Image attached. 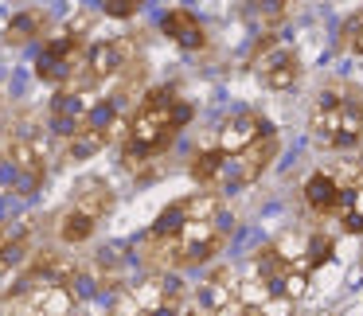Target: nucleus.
<instances>
[{"instance_id":"nucleus-1","label":"nucleus","mask_w":363,"mask_h":316,"mask_svg":"<svg viewBox=\"0 0 363 316\" xmlns=\"http://www.w3.org/2000/svg\"><path fill=\"white\" fill-rule=\"evenodd\" d=\"M191 121V106L176 94L172 86H160L141 94V106L133 110L121 141V160L125 168H141L145 160L160 157L168 145L180 137V129Z\"/></svg>"},{"instance_id":"nucleus-2","label":"nucleus","mask_w":363,"mask_h":316,"mask_svg":"<svg viewBox=\"0 0 363 316\" xmlns=\"http://www.w3.org/2000/svg\"><path fill=\"white\" fill-rule=\"evenodd\" d=\"M152 230L164 238H172L176 250V269H191V266H207L215 254L227 246V222L219 219H188L180 211V203L164 207L160 219L152 222Z\"/></svg>"},{"instance_id":"nucleus-3","label":"nucleus","mask_w":363,"mask_h":316,"mask_svg":"<svg viewBox=\"0 0 363 316\" xmlns=\"http://www.w3.org/2000/svg\"><path fill=\"white\" fill-rule=\"evenodd\" d=\"M308 129L328 149H352L363 141V102L355 94H344V90H324L313 102Z\"/></svg>"},{"instance_id":"nucleus-4","label":"nucleus","mask_w":363,"mask_h":316,"mask_svg":"<svg viewBox=\"0 0 363 316\" xmlns=\"http://www.w3.org/2000/svg\"><path fill=\"white\" fill-rule=\"evenodd\" d=\"M0 152L9 160V188H16V196H32L48 176V160H51V133L28 125V129H12L0 137Z\"/></svg>"},{"instance_id":"nucleus-5","label":"nucleus","mask_w":363,"mask_h":316,"mask_svg":"<svg viewBox=\"0 0 363 316\" xmlns=\"http://www.w3.org/2000/svg\"><path fill=\"white\" fill-rule=\"evenodd\" d=\"M110 207H113V191H110V184H106V180H86V184H79L71 211L59 219V238H63V242H71V246H74V242H86Z\"/></svg>"},{"instance_id":"nucleus-6","label":"nucleus","mask_w":363,"mask_h":316,"mask_svg":"<svg viewBox=\"0 0 363 316\" xmlns=\"http://www.w3.org/2000/svg\"><path fill=\"white\" fill-rule=\"evenodd\" d=\"M86 43L79 40L74 32L59 35V40H51L48 47L40 51V63H35V71H40L43 82H51V86L59 90H71L74 82L82 79V67H86Z\"/></svg>"},{"instance_id":"nucleus-7","label":"nucleus","mask_w":363,"mask_h":316,"mask_svg":"<svg viewBox=\"0 0 363 316\" xmlns=\"http://www.w3.org/2000/svg\"><path fill=\"white\" fill-rule=\"evenodd\" d=\"M254 74L262 79L266 90H293L301 79V59L289 43L281 40H266L254 51Z\"/></svg>"},{"instance_id":"nucleus-8","label":"nucleus","mask_w":363,"mask_h":316,"mask_svg":"<svg viewBox=\"0 0 363 316\" xmlns=\"http://www.w3.org/2000/svg\"><path fill=\"white\" fill-rule=\"evenodd\" d=\"M277 149H281V141H277V133H262L254 145H246L242 152H235V157H227V164H223V176L219 184H230V188H242V184H254L262 172H266L269 164H274Z\"/></svg>"},{"instance_id":"nucleus-9","label":"nucleus","mask_w":363,"mask_h":316,"mask_svg":"<svg viewBox=\"0 0 363 316\" xmlns=\"http://www.w3.org/2000/svg\"><path fill=\"white\" fill-rule=\"evenodd\" d=\"M94 102L98 98L79 94V90H59L55 102H51V133L63 137V141H71L74 133H82L90 110H94Z\"/></svg>"},{"instance_id":"nucleus-10","label":"nucleus","mask_w":363,"mask_h":316,"mask_svg":"<svg viewBox=\"0 0 363 316\" xmlns=\"http://www.w3.org/2000/svg\"><path fill=\"white\" fill-rule=\"evenodd\" d=\"M262 133H266V121H262L254 110H238V113H230V118H223V125L215 129L211 149H219L223 157H235V152H242L246 145L258 141Z\"/></svg>"},{"instance_id":"nucleus-11","label":"nucleus","mask_w":363,"mask_h":316,"mask_svg":"<svg viewBox=\"0 0 363 316\" xmlns=\"http://www.w3.org/2000/svg\"><path fill=\"white\" fill-rule=\"evenodd\" d=\"M344 196H347V191L340 188L324 168H320V172H313V176H308V184H305V203H308V211H316V215H340Z\"/></svg>"},{"instance_id":"nucleus-12","label":"nucleus","mask_w":363,"mask_h":316,"mask_svg":"<svg viewBox=\"0 0 363 316\" xmlns=\"http://www.w3.org/2000/svg\"><path fill=\"white\" fill-rule=\"evenodd\" d=\"M160 32L168 35L172 43H180L184 51H199L207 43V32H203V24H199L196 16H191L188 9H172L164 20H160Z\"/></svg>"},{"instance_id":"nucleus-13","label":"nucleus","mask_w":363,"mask_h":316,"mask_svg":"<svg viewBox=\"0 0 363 316\" xmlns=\"http://www.w3.org/2000/svg\"><path fill=\"white\" fill-rule=\"evenodd\" d=\"M94 281H102V289H118L121 273H125V254L118 246H106L102 254H94V266H90Z\"/></svg>"},{"instance_id":"nucleus-14","label":"nucleus","mask_w":363,"mask_h":316,"mask_svg":"<svg viewBox=\"0 0 363 316\" xmlns=\"http://www.w3.org/2000/svg\"><path fill=\"white\" fill-rule=\"evenodd\" d=\"M43 28H48V16H43L40 9H28V12H20V16L12 20L9 28H4V43H12V47H24V43L35 40Z\"/></svg>"},{"instance_id":"nucleus-15","label":"nucleus","mask_w":363,"mask_h":316,"mask_svg":"<svg viewBox=\"0 0 363 316\" xmlns=\"http://www.w3.org/2000/svg\"><path fill=\"white\" fill-rule=\"evenodd\" d=\"M110 141H113V137L106 133V129L86 125L82 133H74L71 141H67V160H86V157H94V152H102Z\"/></svg>"},{"instance_id":"nucleus-16","label":"nucleus","mask_w":363,"mask_h":316,"mask_svg":"<svg viewBox=\"0 0 363 316\" xmlns=\"http://www.w3.org/2000/svg\"><path fill=\"white\" fill-rule=\"evenodd\" d=\"M223 164H227V157H223L219 149H203V152H196V160H191V176H196L199 184H219Z\"/></svg>"},{"instance_id":"nucleus-17","label":"nucleus","mask_w":363,"mask_h":316,"mask_svg":"<svg viewBox=\"0 0 363 316\" xmlns=\"http://www.w3.org/2000/svg\"><path fill=\"white\" fill-rule=\"evenodd\" d=\"M340 222H344V230H352V235H363V180L355 184V188H347L344 207H340Z\"/></svg>"},{"instance_id":"nucleus-18","label":"nucleus","mask_w":363,"mask_h":316,"mask_svg":"<svg viewBox=\"0 0 363 316\" xmlns=\"http://www.w3.org/2000/svg\"><path fill=\"white\" fill-rule=\"evenodd\" d=\"M141 4H145V0H102V12H106V16H113V20H129Z\"/></svg>"},{"instance_id":"nucleus-19","label":"nucleus","mask_w":363,"mask_h":316,"mask_svg":"<svg viewBox=\"0 0 363 316\" xmlns=\"http://www.w3.org/2000/svg\"><path fill=\"white\" fill-rule=\"evenodd\" d=\"M262 316H293V300L289 297H281V293H274V297L266 300V305L258 308Z\"/></svg>"},{"instance_id":"nucleus-20","label":"nucleus","mask_w":363,"mask_h":316,"mask_svg":"<svg viewBox=\"0 0 363 316\" xmlns=\"http://www.w3.org/2000/svg\"><path fill=\"white\" fill-rule=\"evenodd\" d=\"M347 43H352V47H355V51H359V55H363V16L347 24Z\"/></svg>"},{"instance_id":"nucleus-21","label":"nucleus","mask_w":363,"mask_h":316,"mask_svg":"<svg viewBox=\"0 0 363 316\" xmlns=\"http://www.w3.org/2000/svg\"><path fill=\"white\" fill-rule=\"evenodd\" d=\"M9 184V160H4V152H0V188Z\"/></svg>"},{"instance_id":"nucleus-22","label":"nucleus","mask_w":363,"mask_h":316,"mask_svg":"<svg viewBox=\"0 0 363 316\" xmlns=\"http://www.w3.org/2000/svg\"><path fill=\"white\" fill-rule=\"evenodd\" d=\"M277 4H293V0H277Z\"/></svg>"},{"instance_id":"nucleus-23","label":"nucleus","mask_w":363,"mask_h":316,"mask_svg":"<svg viewBox=\"0 0 363 316\" xmlns=\"http://www.w3.org/2000/svg\"><path fill=\"white\" fill-rule=\"evenodd\" d=\"M316 316H328V312H316Z\"/></svg>"}]
</instances>
